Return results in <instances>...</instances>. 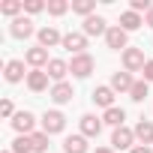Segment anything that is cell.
Here are the masks:
<instances>
[{"instance_id":"obj_30","label":"cell","mask_w":153,"mask_h":153,"mask_svg":"<svg viewBox=\"0 0 153 153\" xmlns=\"http://www.w3.org/2000/svg\"><path fill=\"white\" fill-rule=\"evenodd\" d=\"M42 9H48V3H42V0H24V12L27 15H36Z\"/></svg>"},{"instance_id":"obj_35","label":"cell","mask_w":153,"mask_h":153,"mask_svg":"<svg viewBox=\"0 0 153 153\" xmlns=\"http://www.w3.org/2000/svg\"><path fill=\"white\" fill-rule=\"evenodd\" d=\"M93 153H114V147H96Z\"/></svg>"},{"instance_id":"obj_11","label":"cell","mask_w":153,"mask_h":153,"mask_svg":"<svg viewBox=\"0 0 153 153\" xmlns=\"http://www.w3.org/2000/svg\"><path fill=\"white\" fill-rule=\"evenodd\" d=\"M48 96H51V102H57V105H66V102H72L75 90H72V84H69V81H60V84H51Z\"/></svg>"},{"instance_id":"obj_12","label":"cell","mask_w":153,"mask_h":153,"mask_svg":"<svg viewBox=\"0 0 153 153\" xmlns=\"http://www.w3.org/2000/svg\"><path fill=\"white\" fill-rule=\"evenodd\" d=\"M78 126H81V135H84V138H99V132H102V117L84 114V117L78 120Z\"/></svg>"},{"instance_id":"obj_10","label":"cell","mask_w":153,"mask_h":153,"mask_svg":"<svg viewBox=\"0 0 153 153\" xmlns=\"http://www.w3.org/2000/svg\"><path fill=\"white\" fill-rule=\"evenodd\" d=\"M3 78H6L9 84L27 81V72H24V60H6V66H3Z\"/></svg>"},{"instance_id":"obj_14","label":"cell","mask_w":153,"mask_h":153,"mask_svg":"<svg viewBox=\"0 0 153 153\" xmlns=\"http://www.w3.org/2000/svg\"><path fill=\"white\" fill-rule=\"evenodd\" d=\"M36 39H39L42 48H57V45H63V33H60L57 27H42V30L36 33Z\"/></svg>"},{"instance_id":"obj_8","label":"cell","mask_w":153,"mask_h":153,"mask_svg":"<svg viewBox=\"0 0 153 153\" xmlns=\"http://www.w3.org/2000/svg\"><path fill=\"white\" fill-rule=\"evenodd\" d=\"M81 33H84V36H105V33H108V21H105L102 15H90V18H84Z\"/></svg>"},{"instance_id":"obj_25","label":"cell","mask_w":153,"mask_h":153,"mask_svg":"<svg viewBox=\"0 0 153 153\" xmlns=\"http://www.w3.org/2000/svg\"><path fill=\"white\" fill-rule=\"evenodd\" d=\"M93 9H96V0H75V3H72V12L75 15H84V18H90Z\"/></svg>"},{"instance_id":"obj_18","label":"cell","mask_w":153,"mask_h":153,"mask_svg":"<svg viewBox=\"0 0 153 153\" xmlns=\"http://www.w3.org/2000/svg\"><path fill=\"white\" fill-rule=\"evenodd\" d=\"M63 153H90V144H87V138L81 132L78 135H69L63 141Z\"/></svg>"},{"instance_id":"obj_27","label":"cell","mask_w":153,"mask_h":153,"mask_svg":"<svg viewBox=\"0 0 153 153\" xmlns=\"http://www.w3.org/2000/svg\"><path fill=\"white\" fill-rule=\"evenodd\" d=\"M12 153H33V144H30V135H18L9 147Z\"/></svg>"},{"instance_id":"obj_13","label":"cell","mask_w":153,"mask_h":153,"mask_svg":"<svg viewBox=\"0 0 153 153\" xmlns=\"http://www.w3.org/2000/svg\"><path fill=\"white\" fill-rule=\"evenodd\" d=\"M60 48L72 51V57H75V54H84V48H87V36H84V33H63V45H60Z\"/></svg>"},{"instance_id":"obj_5","label":"cell","mask_w":153,"mask_h":153,"mask_svg":"<svg viewBox=\"0 0 153 153\" xmlns=\"http://www.w3.org/2000/svg\"><path fill=\"white\" fill-rule=\"evenodd\" d=\"M24 63H27L30 69H45V66L51 63V57H48V48H42V45H33V48H27V54H24Z\"/></svg>"},{"instance_id":"obj_17","label":"cell","mask_w":153,"mask_h":153,"mask_svg":"<svg viewBox=\"0 0 153 153\" xmlns=\"http://www.w3.org/2000/svg\"><path fill=\"white\" fill-rule=\"evenodd\" d=\"M132 84H135V78H132V72H126V69L111 75V90H114V93H129Z\"/></svg>"},{"instance_id":"obj_28","label":"cell","mask_w":153,"mask_h":153,"mask_svg":"<svg viewBox=\"0 0 153 153\" xmlns=\"http://www.w3.org/2000/svg\"><path fill=\"white\" fill-rule=\"evenodd\" d=\"M66 12H69L66 0H48V15H66Z\"/></svg>"},{"instance_id":"obj_6","label":"cell","mask_w":153,"mask_h":153,"mask_svg":"<svg viewBox=\"0 0 153 153\" xmlns=\"http://www.w3.org/2000/svg\"><path fill=\"white\" fill-rule=\"evenodd\" d=\"M9 123H12V129H15L18 135H33V132H36V117H33L30 111H18Z\"/></svg>"},{"instance_id":"obj_7","label":"cell","mask_w":153,"mask_h":153,"mask_svg":"<svg viewBox=\"0 0 153 153\" xmlns=\"http://www.w3.org/2000/svg\"><path fill=\"white\" fill-rule=\"evenodd\" d=\"M9 33H12L15 39H30V36H33V33H39V30L33 27V21H30L27 15H18V18L9 24Z\"/></svg>"},{"instance_id":"obj_16","label":"cell","mask_w":153,"mask_h":153,"mask_svg":"<svg viewBox=\"0 0 153 153\" xmlns=\"http://www.w3.org/2000/svg\"><path fill=\"white\" fill-rule=\"evenodd\" d=\"M45 72H48V78H51L54 84H60V81H66L69 63H66V60H60V57H51V63L45 66Z\"/></svg>"},{"instance_id":"obj_1","label":"cell","mask_w":153,"mask_h":153,"mask_svg":"<svg viewBox=\"0 0 153 153\" xmlns=\"http://www.w3.org/2000/svg\"><path fill=\"white\" fill-rule=\"evenodd\" d=\"M96 69V60L84 51V54H75L72 60H69V72L75 75V78H90V72Z\"/></svg>"},{"instance_id":"obj_24","label":"cell","mask_w":153,"mask_h":153,"mask_svg":"<svg viewBox=\"0 0 153 153\" xmlns=\"http://www.w3.org/2000/svg\"><path fill=\"white\" fill-rule=\"evenodd\" d=\"M144 96H150V84L141 78V81H135V84H132V90H129V99H132V102H144Z\"/></svg>"},{"instance_id":"obj_31","label":"cell","mask_w":153,"mask_h":153,"mask_svg":"<svg viewBox=\"0 0 153 153\" xmlns=\"http://www.w3.org/2000/svg\"><path fill=\"white\" fill-rule=\"evenodd\" d=\"M18 111H15V105H12V99H3V102H0V117H3V120H12Z\"/></svg>"},{"instance_id":"obj_33","label":"cell","mask_w":153,"mask_h":153,"mask_svg":"<svg viewBox=\"0 0 153 153\" xmlns=\"http://www.w3.org/2000/svg\"><path fill=\"white\" fill-rule=\"evenodd\" d=\"M129 153H153V150H150V147H147V144H135V147H132V150H129Z\"/></svg>"},{"instance_id":"obj_29","label":"cell","mask_w":153,"mask_h":153,"mask_svg":"<svg viewBox=\"0 0 153 153\" xmlns=\"http://www.w3.org/2000/svg\"><path fill=\"white\" fill-rule=\"evenodd\" d=\"M129 9H132V12H138V15H141V12L147 15V12L153 9V3H150V0H129Z\"/></svg>"},{"instance_id":"obj_4","label":"cell","mask_w":153,"mask_h":153,"mask_svg":"<svg viewBox=\"0 0 153 153\" xmlns=\"http://www.w3.org/2000/svg\"><path fill=\"white\" fill-rule=\"evenodd\" d=\"M111 147L114 150H132L135 147V129H129V126L114 129L111 132Z\"/></svg>"},{"instance_id":"obj_20","label":"cell","mask_w":153,"mask_h":153,"mask_svg":"<svg viewBox=\"0 0 153 153\" xmlns=\"http://www.w3.org/2000/svg\"><path fill=\"white\" fill-rule=\"evenodd\" d=\"M135 141H138V144H147V147L153 144V120H144V117H141V120L135 123Z\"/></svg>"},{"instance_id":"obj_21","label":"cell","mask_w":153,"mask_h":153,"mask_svg":"<svg viewBox=\"0 0 153 153\" xmlns=\"http://www.w3.org/2000/svg\"><path fill=\"white\" fill-rule=\"evenodd\" d=\"M141 24H144V18H141L138 12H132V9H126V12L120 15V27H123L126 33H132V30H138Z\"/></svg>"},{"instance_id":"obj_15","label":"cell","mask_w":153,"mask_h":153,"mask_svg":"<svg viewBox=\"0 0 153 153\" xmlns=\"http://www.w3.org/2000/svg\"><path fill=\"white\" fill-rule=\"evenodd\" d=\"M48 72L45 69H30L27 72V87L33 90V93H42V90H48Z\"/></svg>"},{"instance_id":"obj_23","label":"cell","mask_w":153,"mask_h":153,"mask_svg":"<svg viewBox=\"0 0 153 153\" xmlns=\"http://www.w3.org/2000/svg\"><path fill=\"white\" fill-rule=\"evenodd\" d=\"M21 12H24V3H21V0H3V3H0V15H9L12 21H15Z\"/></svg>"},{"instance_id":"obj_34","label":"cell","mask_w":153,"mask_h":153,"mask_svg":"<svg viewBox=\"0 0 153 153\" xmlns=\"http://www.w3.org/2000/svg\"><path fill=\"white\" fill-rule=\"evenodd\" d=\"M144 24H147V27H153V9H150V12L144 15Z\"/></svg>"},{"instance_id":"obj_2","label":"cell","mask_w":153,"mask_h":153,"mask_svg":"<svg viewBox=\"0 0 153 153\" xmlns=\"http://www.w3.org/2000/svg\"><path fill=\"white\" fill-rule=\"evenodd\" d=\"M63 129H66V117H63V111L51 108V111L42 114V132H45V135H60Z\"/></svg>"},{"instance_id":"obj_26","label":"cell","mask_w":153,"mask_h":153,"mask_svg":"<svg viewBox=\"0 0 153 153\" xmlns=\"http://www.w3.org/2000/svg\"><path fill=\"white\" fill-rule=\"evenodd\" d=\"M48 138H51V135H45L42 129H39V132H33V135H30L33 153H48Z\"/></svg>"},{"instance_id":"obj_3","label":"cell","mask_w":153,"mask_h":153,"mask_svg":"<svg viewBox=\"0 0 153 153\" xmlns=\"http://www.w3.org/2000/svg\"><path fill=\"white\" fill-rule=\"evenodd\" d=\"M105 45H108L111 51H126V48H129V33H126L120 24H114V27H108V33H105Z\"/></svg>"},{"instance_id":"obj_9","label":"cell","mask_w":153,"mask_h":153,"mask_svg":"<svg viewBox=\"0 0 153 153\" xmlns=\"http://www.w3.org/2000/svg\"><path fill=\"white\" fill-rule=\"evenodd\" d=\"M144 63H147V60H144V51H141V48H126V51H123V69H126V72H141Z\"/></svg>"},{"instance_id":"obj_19","label":"cell","mask_w":153,"mask_h":153,"mask_svg":"<svg viewBox=\"0 0 153 153\" xmlns=\"http://www.w3.org/2000/svg\"><path fill=\"white\" fill-rule=\"evenodd\" d=\"M93 102L99 105V108H114V90H111V84H102V87H96L93 90Z\"/></svg>"},{"instance_id":"obj_22","label":"cell","mask_w":153,"mask_h":153,"mask_svg":"<svg viewBox=\"0 0 153 153\" xmlns=\"http://www.w3.org/2000/svg\"><path fill=\"white\" fill-rule=\"evenodd\" d=\"M123 120H126V111H123V108H117V105H114V108H108V111L102 114V123H108V126H114V129H120V126H123Z\"/></svg>"},{"instance_id":"obj_36","label":"cell","mask_w":153,"mask_h":153,"mask_svg":"<svg viewBox=\"0 0 153 153\" xmlns=\"http://www.w3.org/2000/svg\"><path fill=\"white\" fill-rule=\"evenodd\" d=\"M3 153H12V150H3Z\"/></svg>"},{"instance_id":"obj_32","label":"cell","mask_w":153,"mask_h":153,"mask_svg":"<svg viewBox=\"0 0 153 153\" xmlns=\"http://www.w3.org/2000/svg\"><path fill=\"white\" fill-rule=\"evenodd\" d=\"M141 72H144V81H147V84H150V81H153V60H147V63H144V69H141Z\"/></svg>"}]
</instances>
